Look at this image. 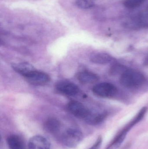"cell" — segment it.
Instances as JSON below:
<instances>
[{
	"mask_svg": "<svg viewBox=\"0 0 148 149\" xmlns=\"http://www.w3.org/2000/svg\"><path fill=\"white\" fill-rule=\"evenodd\" d=\"M145 81L144 75L141 72L134 70L125 71L120 79L122 86L128 88H137L143 85Z\"/></svg>",
	"mask_w": 148,
	"mask_h": 149,
	"instance_id": "6da1fadb",
	"label": "cell"
},
{
	"mask_svg": "<svg viewBox=\"0 0 148 149\" xmlns=\"http://www.w3.org/2000/svg\"><path fill=\"white\" fill-rule=\"evenodd\" d=\"M83 135L81 130L75 128H70L65 130L61 136L63 143L66 147L74 148L81 143Z\"/></svg>",
	"mask_w": 148,
	"mask_h": 149,
	"instance_id": "7a4b0ae2",
	"label": "cell"
},
{
	"mask_svg": "<svg viewBox=\"0 0 148 149\" xmlns=\"http://www.w3.org/2000/svg\"><path fill=\"white\" fill-rule=\"evenodd\" d=\"M94 94L102 98H110L118 93L117 88L110 83L102 82L95 86L93 88Z\"/></svg>",
	"mask_w": 148,
	"mask_h": 149,
	"instance_id": "3957f363",
	"label": "cell"
},
{
	"mask_svg": "<svg viewBox=\"0 0 148 149\" xmlns=\"http://www.w3.org/2000/svg\"><path fill=\"white\" fill-rule=\"evenodd\" d=\"M23 77L28 83L34 86H43L47 84L50 80L48 74L35 70Z\"/></svg>",
	"mask_w": 148,
	"mask_h": 149,
	"instance_id": "277c9868",
	"label": "cell"
},
{
	"mask_svg": "<svg viewBox=\"0 0 148 149\" xmlns=\"http://www.w3.org/2000/svg\"><path fill=\"white\" fill-rule=\"evenodd\" d=\"M67 108L73 115L84 120L87 119L90 112L82 103L76 101H72L69 102Z\"/></svg>",
	"mask_w": 148,
	"mask_h": 149,
	"instance_id": "5b68a950",
	"label": "cell"
},
{
	"mask_svg": "<svg viewBox=\"0 0 148 149\" xmlns=\"http://www.w3.org/2000/svg\"><path fill=\"white\" fill-rule=\"evenodd\" d=\"M56 89L62 94L68 96H74L78 94V87L74 83L67 81H61L56 83Z\"/></svg>",
	"mask_w": 148,
	"mask_h": 149,
	"instance_id": "8992f818",
	"label": "cell"
},
{
	"mask_svg": "<svg viewBox=\"0 0 148 149\" xmlns=\"http://www.w3.org/2000/svg\"><path fill=\"white\" fill-rule=\"evenodd\" d=\"M50 144L47 139L42 136L36 135L30 139L28 149H50Z\"/></svg>",
	"mask_w": 148,
	"mask_h": 149,
	"instance_id": "52a82bcc",
	"label": "cell"
},
{
	"mask_svg": "<svg viewBox=\"0 0 148 149\" xmlns=\"http://www.w3.org/2000/svg\"><path fill=\"white\" fill-rule=\"evenodd\" d=\"M90 60L93 63L106 65L111 63L113 61V58L107 53L97 52L93 54L90 56Z\"/></svg>",
	"mask_w": 148,
	"mask_h": 149,
	"instance_id": "ba28073f",
	"label": "cell"
},
{
	"mask_svg": "<svg viewBox=\"0 0 148 149\" xmlns=\"http://www.w3.org/2000/svg\"><path fill=\"white\" fill-rule=\"evenodd\" d=\"M43 128L48 133L56 134L61 129V122L54 117H50L44 122Z\"/></svg>",
	"mask_w": 148,
	"mask_h": 149,
	"instance_id": "9c48e42d",
	"label": "cell"
},
{
	"mask_svg": "<svg viewBox=\"0 0 148 149\" xmlns=\"http://www.w3.org/2000/svg\"><path fill=\"white\" fill-rule=\"evenodd\" d=\"M77 79L82 84H89L97 81L99 78L97 74L93 72L87 71H83L77 74Z\"/></svg>",
	"mask_w": 148,
	"mask_h": 149,
	"instance_id": "30bf717a",
	"label": "cell"
},
{
	"mask_svg": "<svg viewBox=\"0 0 148 149\" xmlns=\"http://www.w3.org/2000/svg\"><path fill=\"white\" fill-rule=\"evenodd\" d=\"M107 116L106 112L94 113L90 111L87 119L85 120L88 124L91 125H96L102 123Z\"/></svg>",
	"mask_w": 148,
	"mask_h": 149,
	"instance_id": "8fae6325",
	"label": "cell"
},
{
	"mask_svg": "<svg viewBox=\"0 0 148 149\" xmlns=\"http://www.w3.org/2000/svg\"><path fill=\"white\" fill-rule=\"evenodd\" d=\"M7 143L10 149H26L23 139L17 135H10L8 136Z\"/></svg>",
	"mask_w": 148,
	"mask_h": 149,
	"instance_id": "7c38bea8",
	"label": "cell"
},
{
	"mask_svg": "<svg viewBox=\"0 0 148 149\" xmlns=\"http://www.w3.org/2000/svg\"><path fill=\"white\" fill-rule=\"evenodd\" d=\"M12 67L14 70L23 77L35 70L34 67L28 63H20L14 64Z\"/></svg>",
	"mask_w": 148,
	"mask_h": 149,
	"instance_id": "4fadbf2b",
	"label": "cell"
},
{
	"mask_svg": "<svg viewBox=\"0 0 148 149\" xmlns=\"http://www.w3.org/2000/svg\"><path fill=\"white\" fill-rule=\"evenodd\" d=\"M128 133L122 130L113 139L106 149H117L122 144Z\"/></svg>",
	"mask_w": 148,
	"mask_h": 149,
	"instance_id": "5bb4252c",
	"label": "cell"
},
{
	"mask_svg": "<svg viewBox=\"0 0 148 149\" xmlns=\"http://www.w3.org/2000/svg\"><path fill=\"white\" fill-rule=\"evenodd\" d=\"M147 110L148 108L147 107H142L135 116L134 118L124 127L129 131L133 127H134L136 124L140 123L143 119L147 112Z\"/></svg>",
	"mask_w": 148,
	"mask_h": 149,
	"instance_id": "9a60e30c",
	"label": "cell"
},
{
	"mask_svg": "<svg viewBox=\"0 0 148 149\" xmlns=\"http://www.w3.org/2000/svg\"><path fill=\"white\" fill-rule=\"evenodd\" d=\"M95 0H75L76 6L80 8L89 9L94 5Z\"/></svg>",
	"mask_w": 148,
	"mask_h": 149,
	"instance_id": "2e32d148",
	"label": "cell"
},
{
	"mask_svg": "<svg viewBox=\"0 0 148 149\" xmlns=\"http://www.w3.org/2000/svg\"><path fill=\"white\" fill-rule=\"evenodd\" d=\"M146 0H124L123 5L128 9H135L142 5Z\"/></svg>",
	"mask_w": 148,
	"mask_h": 149,
	"instance_id": "e0dca14e",
	"label": "cell"
},
{
	"mask_svg": "<svg viewBox=\"0 0 148 149\" xmlns=\"http://www.w3.org/2000/svg\"><path fill=\"white\" fill-rule=\"evenodd\" d=\"M102 142V138L101 136H99L98 138H97L96 142L89 149H98L101 146V144Z\"/></svg>",
	"mask_w": 148,
	"mask_h": 149,
	"instance_id": "ac0fdd59",
	"label": "cell"
},
{
	"mask_svg": "<svg viewBox=\"0 0 148 149\" xmlns=\"http://www.w3.org/2000/svg\"><path fill=\"white\" fill-rule=\"evenodd\" d=\"M145 64L146 65H148V55L146 57V59L145 60Z\"/></svg>",
	"mask_w": 148,
	"mask_h": 149,
	"instance_id": "d6986e66",
	"label": "cell"
}]
</instances>
